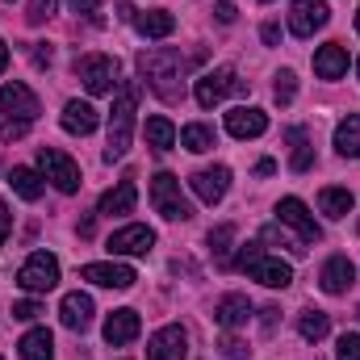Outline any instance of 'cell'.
Masks as SVG:
<instances>
[{"instance_id":"obj_8","label":"cell","mask_w":360,"mask_h":360,"mask_svg":"<svg viewBox=\"0 0 360 360\" xmlns=\"http://www.w3.org/2000/svg\"><path fill=\"white\" fill-rule=\"evenodd\" d=\"M231 92H243V80H235L231 68H218V72H205V76L197 80L193 96H197L201 109H214V105H218L222 96H231Z\"/></svg>"},{"instance_id":"obj_13","label":"cell","mask_w":360,"mask_h":360,"mask_svg":"<svg viewBox=\"0 0 360 360\" xmlns=\"http://www.w3.org/2000/svg\"><path fill=\"white\" fill-rule=\"evenodd\" d=\"M193 193L205 201V205H218L222 197H226V188H231V168H201V172H193Z\"/></svg>"},{"instance_id":"obj_25","label":"cell","mask_w":360,"mask_h":360,"mask_svg":"<svg viewBox=\"0 0 360 360\" xmlns=\"http://www.w3.org/2000/svg\"><path fill=\"white\" fill-rule=\"evenodd\" d=\"M139 34L143 38H168L172 30H176V17L168 13V8H151V13H139Z\"/></svg>"},{"instance_id":"obj_30","label":"cell","mask_w":360,"mask_h":360,"mask_svg":"<svg viewBox=\"0 0 360 360\" xmlns=\"http://www.w3.org/2000/svg\"><path fill=\"white\" fill-rule=\"evenodd\" d=\"M147 143L155 147V151H168L172 143H176V126L164 117V113H155V117H147Z\"/></svg>"},{"instance_id":"obj_36","label":"cell","mask_w":360,"mask_h":360,"mask_svg":"<svg viewBox=\"0 0 360 360\" xmlns=\"http://www.w3.org/2000/svg\"><path fill=\"white\" fill-rule=\"evenodd\" d=\"M335 356L340 360H360V335H340V344H335Z\"/></svg>"},{"instance_id":"obj_11","label":"cell","mask_w":360,"mask_h":360,"mask_svg":"<svg viewBox=\"0 0 360 360\" xmlns=\"http://www.w3.org/2000/svg\"><path fill=\"white\" fill-rule=\"evenodd\" d=\"M151 248H155V231L151 226H139V222L109 235V252L113 256H147Z\"/></svg>"},{"instance_id":"obj_9","label":"cell","mask_w":360,"mask_h":360,"mask_svg":"<svg viewBox=\"0 0 360 360\" xmlns=\"http://www.w3.org/2000/svg\"><path fill=\"white\" fill-rule=\"evenodd\" d=\"M0 109H4V117H8V122H25V126L42 113L38 96L25 89L21 80H13V84H4V89H0Z\"/></svg>"},{"instance_id":"obj_40","label":"cell","mask_w":360,"mask_h":360,"mask_svg":"<svg viewBox=\"0 0 360 360\" xmlns=\"http://www.w3.org/2000/svg\"><path fill=\"white\" fill-rule=\"evenodd\" d=\"M101 4H105V0H72V8H76V13H84V17H96V13H101Z\"/></svg>"},{"instance_id":"obj_42","label":"cell","mask_w":360,"mask_h":360,"mask_svg":"<svg viewBox=\"0 0 360 360\" xmlns=\"http://www.w3.org/2000/svg\"><path fill=\"white\" fill-rule=\"evenodd\" d=\"M25 130H30V126H25V122H8V126H4V130H0V139H4V143H13V139H21V134H25Z\"/></svg>"},{"instance_id":"obj_21","label":"cell","mask_w":360,"mask_h":360,"mask_svg":"<svg viewBox=\"0 0 360 360\" xmlns=\"http://www.w3.org/2000/svg\"><path fill=\"white\" fill-rule=\"evenodd\" d=\"M59 319H63L68 331H84L92 323V297L89 293H68L63 306H59Z\"/></svg>"},{"instance_id":"obj_33","label":"cell","mask_w":360,"mask_h":360,"mask_svg":"<svg viewBox=\"0 0 360 360\" xmlns=\"http://www.w3.org/2000/svg\"><path fill=\"white\" fill-rule=\"evenodd\" d=\"M231 243H235V226H231V222H222V226H214V231H210V252H214L222 264H226Z\"/></svg>"},{"instance_id":"obj_41","label":"cell","mask_w":360,"mask_h":360,"mask_svg":"<svg viewBox=\"0 0 360 360\" xmlns=\"http://www.w3.org/2000/svg\"><path fill=\"white\" fill-rule=\"evenodd\" d=\"M51 59H55V55H51V46H46V42H38V46H34V68H51Z\"/></svg>"},{"instance_id":"obj_6","label":"cell","mask_w":360,"mask_h":360,"mask_svg":"<svg viewBox=\"0 0 360 360\" xmlns=\"http://www.w3.org/2000/svg\"><path fill=\"white\" fill-rule=\"evenodd\" d=\"M38 168L46 172V180L59 188V193H76L80 188V164L72 155H63L59 147H42L38 151Z\"/></svg>"},{"instance_id":"obj_5","label":"cell","mask_w":360,"mask_h":360,"mask_svg":"<svg viewBox=\"0 0 360 360\" xmlns=\"http://www.w3.org/2000/svg\"><path fill=\"white\" fill-rule=\"evenodd\" d=\"M17 285H21L25 293H46V289H55V285H59V260H55L51 252H34V256L17 269Z\"/></svg>"},{"instance_id":"obj_10","label":"cell","mask_w":360,"mask_h":360,"mask_svg":"<svg viewBox=\"0 0 360 360\" xmlns=\"http://www.w3.org/2000/svg\"><path fill=\"white\" fill-rule=\"evenodd\" d=\"M327 17H331L327 0H293V8H289V30H293L297 38H314V30L327 25Z\"/></svg>"},{"instance_id":"obj_37","label":"cell","mask_w":360,"mask_h":360,"mask_svg":"<svg viewBox=\"0 0 360 360\" xmlns=\"http://www.w3.org/2000/svg\"><path fill=\"white\" fill-rule=\"evenodd\" d=\"M248 352H252V348H248L243 340H235V335H226V340H222V356H226V360H248Z\"/></svg>"},{"instance_id":"obj_7","label":"cell","mask_w":360,"mask_h":360,"mask_svg":"<svg viewBox=\"0 0 360 360\" xmlns=\"http://www.w3.org/2000/svg\"><path fill=\"white\" fill-rule=\"evenodd\" d=\"M76 76L84 80V89L92 96H105V92L117 89V59H109V55H84V59H76Z\"/></svg>"},{"instance_id":"obj_2","label":"cell","mask_w":360,"mask_h":360,"mask_svg":"<svg viewBox=\"0 0 360 360\" xmlns=\"http://www.w3.org/2000/svg\"><path fill=\"white\" fill-rule=\"evenodd\" d=\"M139 84L126 80L117 96H113V109H109V147H105V160H122L130 151V130H134V105H139Z\"/></svg>"},{"instance_id":"obj_27","label":"cell","mask_w":360,"mask_h":360,"mask_svg":"<svg viewBox=\"0 0 360 360\" xmlns=\"http://www.w3.org/2000/svg\"><path fill=\"white\" fill-rule=\"evenodd\" d=\"M335 151L340 155H360V113H348L340 126H335Z\"/></svg>"},{"instance_id":"obj_44","label":"cell","mask_w":360,"mask_h":360,"mask_svg":"<svg viewBox=\"0 0 360 360\" xmlns=\"http://www.w3.org/2000/svg\"><path fill=\"white\" fill-rule=\"evenodd\" d=\"M260 38H264V46H276V42H281V25H276V21H269V25L260 30Z\"/></svg>"},{"instance_id":"obj_34","label":"cell","mask_w":360,"mask_h":360,"mask_svg":"<svg viewBox=\"0 0 360 360\" xmlns=\"http://www.w3.org/2000/svg\"><path fill=\"white\" fill-rule=\"evenodd\" d=\"M293 92H297V76L285 68V72H276V84H272V96L281 101V105H289L293 101Z\"/></svg>"},{"instance_id":"obj_16","label":"cell","mask_w":360,"mask_h":360,"mask_svg":"<svg viewBox=\"0 0 360 360\" xmlns=\"http://www.w3.org/2000/svg\"><path fill=\"white\" fill-rule=\"evenodd\" d=\"M139 331H143V323H139V314H134V310H113V314L105 319V344H113V348L134 344V340H139Z\"/></svg>"},{"instance_id":"obj_39","label":"cell","mask_w":360,"mask_h":360,"mask_svg":"<svg viewBox=\"0 0 360 360\" xmlns=\"http://www.w3.org/2000/svg\"><path fill=\"white\" fill-rule=\"evenodd\" d=\"M214 17H218L222 25H231V21H235V4H231V0H218V4H214Z\"/></svg>"},{"instance_id":"obj_17","label":"cell","mask_w":360,"mask_h":360,"mask_svg":"<svg viewBox=\"0 0 360 360\" xmlns=\"http://www.w3.org/2000/svg\"><path fill=\"white\" fill-rule=\"evenodd\" d=\"M80 276L92 281V285H105V289H130V285L139 281L134 269H126V264H84Z\"/></svg>"},{"instance_id":"obj_43","label":"cell","mask_w":360,"mask_h":360,"mask_svg":"<svg viewBox=\"0 0 360 360\" xmlns=\"http://www.w3.org/2000/svg\"><path fill=\"white\" fill-rule=\"evenodd\" d=\"M8 231H13V214H8V205L0 201V248H4V239H8Z\"/></svg>"},{"instance_id":"obj_12","label":"cell","mask_w":360,"mask_h":360,"mask_svg":"<svg viewBox=\"0 0 360 360\" xmlns=\"http://www.w3.org/2000/svg\"><path fill=\"white\" fill-rule=\"evenodd\" d=\"M184 352H188V335H184V327H176V323L160 327L151 335V344H147V360H184Z\"/></svg>"},{"instance_id":"obj_47","label":"cell","mask_w":360,"mask_h":360,"mask_svg":"<svg viewBox=\"0 0 360 360\" xmlns=\"http://www.w3.org/2000/svg\"><path fill=\"white\" fill-rule=\"evenodd\" d=\"M356 30H360V8H356Z\"/></svg>"},{"instance_id":"obj_14","label":"cell","mask_w":360,"mask_h":360,"mask_svg":"<svg viewBox=\"0 0 360 360\" xmlns=\"http://www.w3.org/2000/svg\"><path fill=\"white\" fill-rule=\"evenodd\" d=\"M276 214H281V222H285V226H293V231L302 235V243H314V239L323 235V231H319V222H314V214H310L297 197H285V201L276 205Z\"/></svg>"},{"instance_id":"obj_48","label":"cell","mask_w":360,"mask_h":360,"mask_svg":"<svg viewBox=\"0 0 360 360\" xmlns=\"http://www.w3.org/2000/svg\"><path fill=\"white\" fill-rule=\"evenodd\" d=\"M356 314H360V310H356Z\"/></svg>"},{"instance_id":"obj_38","label":"cell","mask_w":360,"mask_h":360,"mask_svg":"<svg viewBox=\"0 0 360 360\" xmlns=\"http://www.w3.org/2000/svg\"><path fill=\"white\" fill-rule=\"evenodd\" d=\"M38 314H42L38 302H17V306H13V319H21V323H34Z\"/></svg>"},{"instance_id":"obj_1","label":"cell","mask_w":360,"mask_h":360,"mask_svg":"<svg viewBox=\"0 0 360 360\" xmlns=\"http://www.w3.org/2000/svg\"><path fill=\"white\" fill-rule=\"evenodd\" d=\"M184 68H188V63L180 59V51H147V55H139L143 80L160 92L164 101H180V96H184V89H180Z\"/></svg>"},{"instance_id":"obj_31","label":"cell","mask_w":360,"mask_h":360,"mask_svg":"<svg viewBox=\"0 0 360 360\" xmlns=\"http://www.w3.org/2000/svg\"><path fill=\"white\" fill-rule=\"evenodd\" d=\"M285 139L293 143V160H289V168H293V172H306V168L314 164V151H310V139H306V130H297V126H293Z\"/></svg>"},{"instance_id":"obj_19","label":"cell","mask_w":360,"mask_h":360,"mask_svg":"<svg viewBox=\"0 0 360 360\" xmlns=\"http://www.w3.org/2000/svg\"><path fill=\"white\" fill-rule=\"evenodd\" d=\"M248 319H252V302H248L243 293H226V297L214 306V323L226 327V331H231V327H243Z\"/></svg>"},{"instance_id":"obj_28","label":"cell","mask_w":360,"mask_h":360,"mask_svg":"<svg viewBox=\"0 0 360 360\" xmlns=\"http://www.w3.org/2000/svg\"><path fill=\"white\" fill-rule=\"evenodd\" d=\"M180 143L188 147V151H214V143H218V134H214V126H205V122H193V126H184L180 130Z\"/></svg>"},{"instance_id":"obj_45","label":"cell","mask_w":360,"mask_h":360,"mask_svg":"<svg viewBox=\"0 0 360 360\" xmlns=\"http://www.w3.org/2000/svg\"><path fill=\"white\" fill-rule=\"evenodd\" d=\"M272 172H276V164H272V160H260V164H256V176H272Z\"/></svg>"},{"instance_id":"obj_22","label":"cell","mask_w":360,"mask_h":360,"mask_svg":"<svg viewBox=\"0 0 360 360\" xmlns=\"http://www.w3.org/2000/svg\"><path fill=\"white\" fill-rule=\"evenodd\" d=\"M314 72H319L323 80H340V76L348 72V51H344L340 42L319 46V55H314Z\"/></svg>"},{"instance_id":"obj_18","label":"cell","mask_w":360,"mask_h":360,"mask_svg":"<svg viewBox=\"0 0 360 360\" xmlns=\"http://www.w3.org/2000/svg\"><path fill=\"white\" fill-rule=\"evenodd\" d=\"M352 281H356V269H352L348 256H331V260L323 264V272H319V285H323L327 293H348Z\"/></svg>"},{"instance_id":"obj_35","label":"cell","mask_w":360,"mask_h":360,"mask_svg":"<svg viewBox=\"0 0 360 360\" xmlns=\"http://www.w3.org/2000/svg\"><path fill=\"white\" fill-rule=\"evenodd\" d=\"M51 17H55V0H30V8H25V21L30 25H42Z\"/></svg>"},{"instance_id":"obj_3","label":"cell","mask_w":360,"mask_h":360,"mask_svg":"<svg viewBox=\"0 0 360 360\" xmlns=\"http://www.w3.org/2000/svg\"><path fill=\"white\" fill-rule=\"evenodd\" d=\"M239 269L248 272L252 281H260V285H269V289H285L289 281H293V269L281 260V256H269L260 243H248L243 252H239Z\"/></svg>"},{"instance_id":"obj_4","label":"cell","mask_w":360,"mask_h":360,"mask_svg":"<svg viewBox=\"0 0 360 360\" xmlns=\"http://www.w3.org/2000/svg\"><path fill=\"white\" fill-rule=\"evenodd\" d=\"M151 205H155L164 218H172V222L193 218V205L184 201V193H180V180L172 176V172H160V176L151 180Z\"/></svg>"},{"instance_id":"obj_24","label":"cell","mask_w":360,"mask_h":360,"mask_svg":"<svg viewBox=\"0 0 360 360\" xmlns=\"http://www.w3.org/2000/svg\"><path fill=\"white\" fill-rule=\"evenodd\" d=\"M17 352H21V360H51L55 356V335H51L46 327H34V331L21 335Z\"/></svg>"},{"instance_id":"obj_26","label":"cell","mask_w":360,"mask_h":360,"mask_svg":"<svg viewBox=\"0 0 360 360\" xmlns=\"http://www.w3.org/2000/svg\"><path fill=\"white\" fill-rule=\"evenodd\" d=\"M8 184H13V193L25 197V201H38V197L46 193V180L38 176L34 168H13V172H8Z\"/></svg>"},{"instance_id":"obj_46","label":"cell","mask_w":360,"mask_h":360,"mask_svg":"<svg viewBox=\"0 0 360 360\" xmlns=\"http://www.w3.org/2000/svg\"><path fill=\"white\" fill-rule=\"evenodd\" d=\"M4 68H8V46L0 42V72H4Z\"/></svg>"},{"instance_id":"obj_32","label":"cell","mask_w":360,"mask_h":360,"mask_svg":"<svg viewBox=\"0 0 360 360\" xmlns=\"http://www.w3.org/2000/svg\"><path fill=\"white\" fill-rule=\"evenodd\" d=\"M297 331H302V340L319 344V340H327V331H331V319H327L323 310H306V314H302V323H297Z\"/></svg>"},{"instance_id":"obj_23","label":"cell","mask_w":360,"mask_h":360,"mask_svg":"<svg viewBox=\"0 0 360 360\" xmlns=\"http://www.w3.org/2000/svg\"><path fill=\"white\" fill-rule=\"evenodd\" d=\"M96 122H101V113L92 109L89 101H68V109H63V130L68 134H92Z\"/></svg>"},{"instance_id":"obj_20","label":"cell","mask_w":360,"mask_h":360,"mask_svg":"<svg viewBox=\"0 0 360 360\" xmlns=\"http://www.w3.org/2000/svg\"><path fill=\"white\" fill-rule=\"evenodd\" d=\"M134 201H139V188H134V180L126 176V180H117V188H109L101 201H96V214H130L134 210Z\"/></svg>"},{"instance_id":"obj_49","label":"cell","mask_w":360,"mask_h":360,"mask_svg":"<svg viewBox=\"0 0 360 360\" xmlns=\"http://www.w3.org/2000/svg\"><path fill=\"white\" fill-rule=\"evenodd\" d=\"M0 360H4V356H0Z\"/></svg>"},{"instance_id":"obj_15","label":"cell","mask_w":360,"mask_h":360,"mask_svg":"<svg viewBox=\"0 0 360 360\" xmlns=\"http://www.w3.org/2000/svg\"><path fill=\"white\" fill-rule=\"evenodd\" d=\"M226 130L235 139H260L269 130V113L264 109H252V105H239V109L226 113Z\"/></svg>"},{"instance_id":"obj_29","label":"cell","mask_w":360,"mask_h":360,"mask_svg":"<svg viewBox=\"0 0 360 360\" xmlns=\"http://www.w3.org/2000/svg\"><path fill=\"white\" fill-rule=\"evenodd\" d=\"M319 210L327 218H348L352 214V193L348 188H323L319 193Z\"/></svg>"}]
</instances>
